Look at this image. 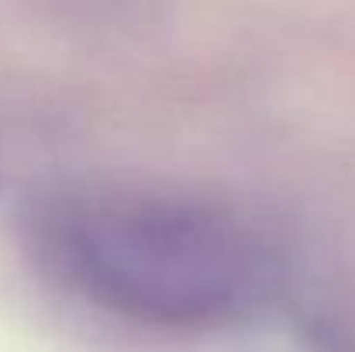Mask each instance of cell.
Returning <instances> with one entry per match:
<instances>
[{"label": "cell", "mask_w": 355, "mask_h": 352, "mask_svg": "<svg viewBox=\"0 0 355 352\" xmlns=\"http://www.w3.org/2000/svg\"><path fill=\"white\" fill-rule=\"evenodd\" d=\"M52 280L87 304L152 328H221L276 287L266 238L238 215L166 194H76L31 218Z\"/></svg>", "instance_id": "obj_1"}]
</instances>
